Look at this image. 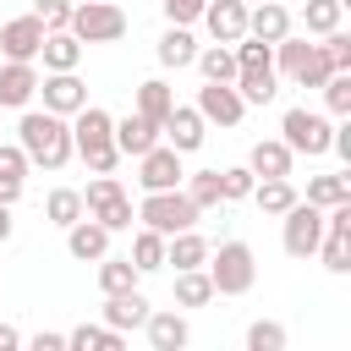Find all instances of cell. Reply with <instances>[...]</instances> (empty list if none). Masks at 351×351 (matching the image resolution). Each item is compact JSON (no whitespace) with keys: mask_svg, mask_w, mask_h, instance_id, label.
I'll return each mask as SVG.
<instances>
[{"mask_svg":"<svg viewBox=\"0 0 351 351\" xmlns=\"http://www.w3.org/2000/svg\"><path fill=\"white\" fill-rule=\"evenodd\" d=\"M16 143H22L27 165H44V170H66L71 165V121L55 115V110H22Z\"/></svg>","mask_w":351,"mask_h":351,"instance_id":"cell-1","label":"cell"},{"mask_svg":"<svg viewBox=\"0 0 351 351\" xmlns=\"http://www.w3.org/2000/svg\"><path fill=\"white\" fill-rule=\"evenodd\" d=\"M71 154H82V165H88L93 176L115 170V165H121V148H115V115L99 110V104H82V110L71 115Z\"/></svg>","mask_w":351,"mask_h":351,"instance_id":"cell-2","label":"cell"},{"mask_svg":"<svg viewBox=\"0 0 351 351\" xmlns=\"http://www.w3.org/2000/svg\"><path fill=\"white\" fill-rule=\"evenodd\" d=\"M208 280H214V296H247L252 280H258V258L247 241H219L208 247Z\"/></svg>","mask_w":351,"mask_h":351,"instance_id":"cell-3","label":"cell"},{"mask_svg":"<svg viewBox=\"0 0 351 351\" xmlns=\"http://www.w3.org/2000/svg\"><path fill=\"white\" fill-rule=\"evenodd\" d=\"M197 203L181 192V186H170V192H143V203H137V219L148 225V230H159V236H176V230H192L197 225Z\"/></svg>","mask_w":351,"mask_h":351,"instance_id":"cell-4","label":"cell"},{"mask_svg":"<svg viewBox=\"0 0 351 351\" xmlns=\"http://www.w3.org/2000/svg\"><path fill=\"white\" fill-rule=\"evenodd\" d=\"M82 214H93L110 236H115V230H132V197H126V186H121L110 170L88 181V192H82Z\"/></svg>","mask_w":351,"mask_h":351,"instance_id":"cell-5","label":"cell"},{"mask_svg":"<svg viewBox=\"0 0 351 351\" xmlns=\"http://www.w3.org/2000/svg\"><path fill=\"white\" fill-rule=\"evenodd\" d=\"M66 27L82 44H115V38H126V11L115 0H82V5H71V22Z\"/></svg>","mask_w":351,"mask_h":351,"instance_id":"cell-6","label":"cell"},{"mask_svg":"<svg viewBox=\"0 0 351 351\" xmlns=\"http://www.w3.org/2000/svg\"><path fill=\"white\" fill-rule=\"evenodd\" d=\"M274 66L285 71V82H296V88H324V77H329V60H324V49L318 44H307V38H280L274 44Z\"/></svg>","mask_w":351,"mask_h":351,"instance_id":"cell-7","label":"cell"},{"mask_svg":"<svg viewBox=\"0 0 351 351\" xmlns=\"http://www.w3.org/2000/svg\"><path fill=\"white\" fill-rule=\"evenodd\" d=\"M329 132H335V121H329V115H318V110H307V104H291V110H285V121H280L285 148H291V154H307V159L329 154Z\"/></svg>","mask_w":351,"mask_h":351,"instance_id":"cell-8","label":"cell"},{"mask_svg":"<svg viewBox=\"0 0 351 351\" xmlns=\"http://www.w3.org/2000/svg\"><path fill=\"white\" fill-rule=\"evenodd\" d=\"M318 236H324V208L307 203V197H296V203L280 214V241H285V252H291V258H313V252H318Z\"/></svg>","mask_w":351,"mask_h":351,"instance_id":"cell-9","label":"cell"},{"mask_svg":"<svg viewBox=\"0 0 351 351\" xmlns=\"http://www.w3.org/2000/svg\"><path fill=\"white\" fill-rule=\"evenodd\" d=\"M181 154L170 148V143H154L148 154H137V186L143 192H170V186H181Z\"/></svg>","mask_w":351,"mask_h":351,"instance_id":"cell-10","label":"cell"},{"mask_svg":"<svg viewBox=\"0 0 351 351\" xmlns=\"http://www.w3.org/2000/svg\"><path fill=\"white\" fill-rule=\"evenodd\" d=\"M159 137H165L176 154H197L203 137H208V121L197 115V104H170V115L159 121Z\"/></svg>","mask_w":351,"mask_h":351,"instance_id":"cell-11","label":"cell"},{"mask_svg":"<svg viewBox=\"0 0 351 351\" xmlns=\"http://www.w3.org/2000/svg\"><path fill=\"white\" fill-rule=\"evenodd\" d=\"M38 93H44V110H55V115H66V121L88 104V88H82L77 71H44V77H38Z\"/></svg>","mask_w":351,"mask_h":351,"instance_id":"cell-12","label":"cell"},{"mask_svg":"<svg viewBox=\"0 0 351 351\" xmlns=\"http://www.w3.org/2000/svg\"><path fill=\"white\" fill-rule=\"evenodd\" d=\"M44 22L27 11V16H11L5 27H0V55L5 60H38V44H44Z\"/></svg>","mask_w":351,"mask_h":351,"instance_id":"cell-13","label":"cell"},{"mask_svg":"<svg viewBox=\"0 0 351 351\" xmlns=\"http://www.w3.org/2000/svg\"><path fill=\"white\" fill-rule=\"evenodd\" d=\"M197 115L214 121V126H236V121L247 115V104H241L236 82H203V88H197Z\"/></svg>","mask_w":351,"mask_h":351,"instance_id":"cell-14","label":"cell"},{"mask_svg":"<svg viewBox=\"0 0 351 351\" xmlns=\"http://www.w3.org/2000/svg\"><path fill=\"white\" fill-rule=\"evenodd\" d=\"M197 22L208 27L214 44H236V38L247 33V0H208Z\"/></svg>","mask_w":351,"mask_h":351,"instance_id":"cell-15","label":"cell"},{"mask_svg":"<svg viewBox=\"0 0 351 351\" xmlns=\"http://www.w3.org/2000/svg\"><path fill=\"white\" fill-rule=\"evenodd\" d=\"M66 252H71L77 263H99V258L110 252V230H104L93 214H82V219L66 225Z\"/></svg>","mask_w":351,"mask_h":351,"instance_id":"cell-16","label":"cell"},{"mask_svg":"<svg viewBox=\"0 0 351 351\" xmlns=\"http://www.w3.org/2000/svg\"><path fill=\"white\" fill-rule=\"evenodd\" d=\"M33 93H38L33 60H5V66H0V110H27Z\"/></svg>","mask_w":351,"mask_h":351,"instance_id":"cell-17","label":"cell"},{"mask_svg":"<svg viewBox=\"0 0 351 351\" xmlns=\"http://www.w3.org/2000/svg\"><path fill=\"white\" fill-rule=\"evenodd\" d=\"M148 313H154V307H148V296H143L137 285H132V291H110V296H104V324H110V329H121V335H126V329H143V318H148Z\"/></svg>","mask_w":351,"mask_h":351,"instance_id":"cell-18","label":"cell"},{"mask_svg":"<svg viewBox=\"0 0 351 351\" xmlns=\"http://www.w3.org/2000/svg\"><path fill=\"white\" fill-rule=\"evenodd\" d=\"M159 143V121H148V115H121L115 121V148H121V159H137V154H148Z\"/></svg>","mask_w":351,"mask_h":351,"instance_id":"cell-19","label":"cell"},{"mask_svg":"<svg viewBox=\"0 0 351 351\" xmlns=\"http://www.w3.org/2000/svg\"><path fill=\"white\" fill-rule=\"evenodd\" d=\"M38 60H44V71H77V60H82V38H77L71 27H55V33H44Z\"/></svg>","mask_w":351,"mask_h":351,"instance_id":"cell-20","label":"cell"},{"mask_svg":"<svg viewBox=\"0 0 351 351\" xmlns=\"http://www.w3.org/2000/svg\"><path fill=\"white\" fill-rule=\"evenodd\" d=\"M247 33L263 38V44H280L291 33V11L280 0H258V5H247Z\"/></svg>","mask_w":351,"mask_h":351,"instance_id":"cell-21","label":"cell"},{"mask_svg":"<svg viewBox=\"0 0 351 351\" xmlns=\"http://www.w3.org/2000/svg\"><path fill=\"white\" fill-rule=\"evenodd\" d=\"M291 165H296V154L285 148V137H258L252 154H247L252 176H291Z\"/></svg>","mask_w":351,"mask_h":351,"instance_id":"cell-22","label":"cell"},{"mask_svg":"<svg viewBox=\"0 0 351 351\" xmlns=\"http://www.w3.org/2000/svg\"><path fill=\"white\" fill-rule=\"evenodd\" d=\"M143 329H148V346H154V351H181V346L192 340V329H186L181 313H148Z\"/></svg>","mask_w":351,"mask_h":351,"instance_id":"cell-23","label":"cell"},{"mask_svg":"<svg viewBox=\"0 0 351 351\" xmlns=\"http://www.w3.org/2000/svg\"><path fill=\"white\" fill-rule=\"evenodd\" d=\"M154 55H159V66H170V71L192 66V55H197V38H192V27H176V22H170V27L159 33Z\"/></svg>","mask_w":351,"mask_h":351,"instance_id":"cell-24","label":"cell"},{"mask_svg":"<svg viewBox=\"0 0 351 351\" xmlns=\"http://www.w3.org/2000/svg\"><path fill=\"white\" fill-rule=\"evenodd\" d=\"M230 82H236L241 104H269V99L280 93V77H274V66H241Z\"/></svg>","mask_w":351,"mask_h":351,"instance_id":"cell-25","label":"cell"},{"mask_svg":"<svg viewBox=\"0 0 351 351\" xmlns=\"http://www.w3.org/2000/svg\"><path fill=\"white\" fill-rule=\"evenodd\" d=\"M247 197H252V203H258L263 214H285V208H291V203H296L302 192L291 186V176H258Z\"/></svg>","mask_w":351,"mask_h":351,"instance_id":"cell-26","label":"cell"},{"mask_svg":"<svg viewBox=\"0 0 351 351\" xmlns=\"http://www.w3.org/2000/svg\"><path fill=\"white\" fill-rule=\"evenodd\" d=\"M165 263H176V269H203V263H208V241L197 236V225L165 236Z\"/></svg>","mask_w":351,"mask_h":351,"instance_id":"cell-27","label":"cell"},{"mask_svg":"<svg viewBox=\"0 0 351 351\" xmlns=\"http://www.w3.org/2000/svg\"><path fill=\"white\" fill-rule=\"evenodd\" d=\"M208 302H214L208 269H176V307H208Z\"/></svg>","mask_w":351,"mask_h":351,"instance_id":"cell-28","label":"cell"},{"mask_svg":"<svg viewBox=\"0 0 351 351\" xmlns=\"http://www.w3.org/2000/svg\"><path fill=\"white\" fill-rule=\"evenodd\" d=\"M66 346H71V351H121L126 335L110 329V324H77V329L66 335Z\"/></svg>","mask_w":351,"mask_h":351,"instance_id":"cell-29","label":"cell"},{"mask_svg":"<svg viewBox=\"0 0 351 351\" xmlns=\"http://www.w3.org/2000/svg\"><path fill=\"white\" fill-rule=\"evenodd\" d=\"M192 66L203 71V82H230V77H236V55H230V44H208V49H197Z\"/></svg>","mask_w":351,"mask_h":351,"instance_id":"cell-30","label":"cell"},{"mask_svg":"<svg viewBox=\"0 0 351 351\" xmlns=\"http://www.w3.org/2000/svg\"><path fill=\"white\" fill-rule=\"evenodd\" d=\"M170 104H176V93H170V82H165V77H148V82H137V115H148V121H165V115H170Z\"/></svg>","mask_w":351,"mask_h":351,"instance_id":"cell-31","label":"cell"},{"mask_svg":"<svg viewBox=\"0 0 351 351\" xmlns=\"http://www.w3.org/2000/svg\"><path fill=\"white\" fill-rule=\"evenodd\" d=\"M126 258L137 263V274H154V269H165V236L143 225V230L132 236V252H126Z\"/></svg>","mask_w":351,"mask_h":351,"instance_id":"cell-32","label":"cell"},{"mask_svg":"<svg viewBox=\"0 0 351 351\" xmlns=\"http://www.w3.org/2000/svg\"><path fill=\"white\" fill-rule=\"evenodd\" d=\"M137 280H143V274H137L132 258H110V252L99 258V291H104V296H110V291H132Z\"/></svg>","mask_w":351,"mask_h":351,"instance_id":"cell-33","label":"cell"},{"mask_svg":"<svg viewBox=\"0 0 351 351\" xmlns=\"http://www.w3.org/2000/svg\"><path fill=\"white\" fill-rule=\"evenodd\" d=\"M44 214H49V225H71V219H82V192L77 186H55L49 197H44Z\"/></svg>","mask_w":351,"mask_h":351,"instance_id":"cell-34","label":"cell"},{"mask_svg":"<svg viewBox=\"0 0 351 351\" xmlns=\"http://www.w3.org/2000/svg\"><path fill=\"white\" fill-rule=\"evenodd\" d=\"M340 11H346L340 0H307V5H302V27H307L313 38H324V33L340 27Z\"/></svg>","mask_w":351,"mask_h":351,"instance_id":"cell-35","label":"cell"},{"mask_svg":"<svg viewBox=\"0 0 351 351\" xmlns=\"http://www.w3.org/2000/svg\"><path fill=\"white\" fill-rule=\"evenodd\" d=\"M181 192L197 203V208H219V170H197V176H181Z\"/></svg>","mask_w":351,"mask_h":351,"instance_id":"cell-36","label":"cell"},{"mask_svg":"<svg viewBox=\"0 0 351 351\" xmlns=\"http://www.w3.org/2000/svg\"><path fill=\"white\" fill-rule=\"evenodd\" d=\"M351 197V176H313L307 181V203L329 208V203H346Z\"/></svg>","mask_w":351,"mask_h":351,"instance_id":"cell-37","label":"cell"},{"mask_svg":"<svg viewBox=\"0 0 351 351\" xmlns=\"http://www.w3.org/2000/svg\"><path fill=\"white\" fill-rule=\"evenodd\" d=\"M230 55H236V71H241V66H274V44H263V38H252V33H241V38L230 44Z\"/></svg>","mask_w":351,"mask_h":351,"instance_id":"cell-38","label":"cell"},{"mask_svg":"<svg viewBox=\"0 0 351 351\" xmlns=\"http://www.w3.org/2000/svg\"><path fill=\"white\" fill-rule=\"evenodd\" d=\"M247 351H285V324H274V318L247 324Z\"/></svg>","mask_w":351,"mask_h":351,"instance_id":"cell-39","label":"cell"},{"mask_svg":"<svg viewBox=\"0 0 351 351\" xmlns=\"http://www.w3.org/2000/svg\"><path fill=\"white\" fill-rule=\"evenodd\" d=\"M324 104L335 115H351V71H329L324 77Z\"/></svg>","mask_w":351,"mask_h":351,"instance_id":"cell-40","label":"cell"},{"mask_svg":"<svg viewBox=\"0 0 351 351\" xmlns=\"http://www.w3.org/2000/svg\"><path fill=\"white\" fill-rule=\"evenodd\" d=\"M252 181H258V176H252L247 165H230V170H219V197H225V203H241V197L252 192Z\"/></svg>","mask_w":351,"mask_h":351,"instance_id":"cell-41","label":"cell"},{"mask_svg":"<svg viewBox=\"0 0 351 351\" xmlns=\"http://www.w3.org/2000/svg\"><path fill=\"white\" fill-rule=\"evenodd\" d=\"M318 49H324L329 71H351V33H340V27H335V33H324V44H318Z\"/></svg>","mask_w":351,"mask_h":351,"instance_id":"cell-42","label":"cell"},{"mask_svg":"<svg viewBox=\"0 0 351 351\" xmlns=\"http://www.w3.org/2000/svg\"><path fill=\"white\" fill-rule=\"evenodd\" d=\"M33 16L55 33V27H66V22H71V0H33Z\"/></svg>","mask_w":351,"mask_h":351,"instance_id":"cell-43","label":"cell"},{"mask_svg":"<svg viewBox=\"0 0 351 351\" xmlns=\"http://www.w3.org/2000/svg\"><path fill=\"white\" fill-rule=\"evenodd\" d=\"M165 5V22H176V27H192L197 16H203V5L208 0H159Z\"/></svg>","mask_w":351,"mask_h":351,"instance_id":"cell-44","label":"cell"},{"mask_svg":"<svg viewBox=\"0 0 351 351\" xmlns=\"http://www.w3.org/2000/svg\"><path fill=\"white\" fill-rule=\"evenodd\" d=\"M0 170H5V176H22V181H27V170H33V165H27L22 143H0Z\"/></svg>","mask_w":351,"mask_h":351,"instance_id":"cell-45","label":"cell"},{"mask_svg":"<svg viewBox=\"0 0 351 351\" xmlns=\"http://www.w3.org/2000/svg\"><path fill=\"white\" fill-rule=\"evenodd\" d=\"M22 186H27L22 176H5V170H0V203H11V208H16V197H22Z\"/></svg>","mask_w":351,"mask_h":351,"instance_id":"cell-46","label":"cell"},{"mask_svg":"<svg viewBox=\"0 0 351 351\" xmlns=\"http://www.w3.org/2000/svg\"><path fill=\"white\" fill-rule=\"evenodd\" d=\"M33 351H66V335L44 329V335H33Z\"/></svg>","mask_w":351,"mask_h":351,"instance_id":"cell-47","label":"cell"},{"mask_svg":"<svg viewBox=\"0 0 351 351\" xmlns=\"http://www.w3.org/2000/svg\"><path fill=\"white\" fill-rule=\"evenodd\" d=\"M16 346H22V335H16L11 324H0V351H16Z\"/></svg>","mask_w":351,"mask_h":351,"instance_id":"cell-48","label":"cell"},{"mask_svg":"<svg viewBox=\"0 0 351 351\" xmlns=\"http://www.w3.org/2000/svg\"><path fill=\"white\" fill-rule=\"evenodd\" d=\"M11 241V203H0V247Z\"/></svg>","mask_w":351,"mask_h":351,"instance_id":"cell-49","label":"cell"}]
</instances>
